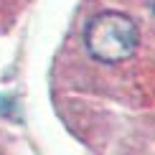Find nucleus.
Instances as JSON below:
<instances>
[{
	"label": "nucleus",
	"mask_w": 155,
	"mask_h": 155,
	"mask_svg": "<svg viewBox=\"0 0 155 155\" xmlns=\"http://www.w3.org/2000/svg\"><path fill=\"white\" fill-rule=\"evenodd\" d=\"M87 51L102 64H120L130 59L137 46V28L125 13H99L84 31Z\"/></svg>",
	"instance_id": "nucleus-1"
},
{
	"label": "nucleus",
	"mask_w": 155,
	"mask_h": 155,
	"mask_svg": "<svg viewBox=\"0 0 155 155\" xmlns=\"http://www.w3.org/2000/svg\"><path fill=\"white\" fill-rule=\"evenodd\" d=\"M150 8H153V13H155V0H150Z\"/></svg>",
	"instance_id": "nucleus-2"
}]
</instances>
